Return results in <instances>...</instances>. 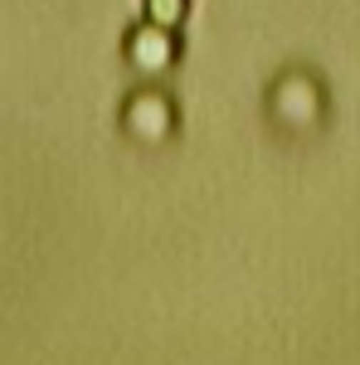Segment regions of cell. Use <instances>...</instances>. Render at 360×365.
I'll use <instances>...</instances> for the list:
<instances>
[{
	"mask_svg": "<svg viewBox=\"0 0 360 365\" xmlns=\"http://www.w3.org/2000/svg\"><path fill=\"white\" fill-rule=\"evenodd\" d=\"M122 54L132 58L137 68H170V63H175V54H180V44H175V29L141 20V25L127 29V39H122Z\"/></svg>",
	"mask_w": 360,
	"mask_h": 365,
	"instance_id": "obj_1",
	"label": "cell"
},
{
	"mask_svg": "<svg viewBox=\"0 0 360 365\" xmlns=\"http://www.w3.org/2000/svg\"><path fill=\"white\" fill-rule=\"evenodd\" d=\"M141 20L166 25V29H180L185 20H190V0H141Z\"/></svg>",
	"mask_w": 360,
	"mask_h": 365,
	"instance_id": "obj_2",
	"label": "cell"
}]
</instances>
